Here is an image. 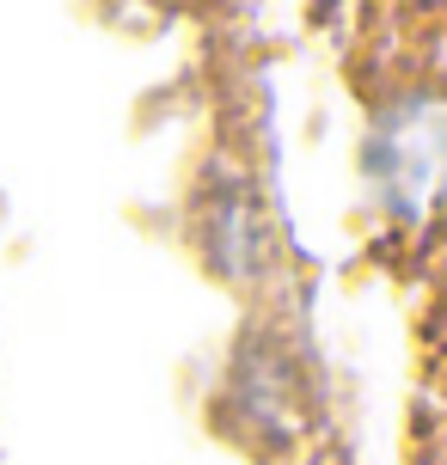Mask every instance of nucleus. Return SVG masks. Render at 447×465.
Listing matches in <instances>:
<instances>
[{
	"mask_svg": "<svg viewBox=\"0 0 447 465\" xmlns=\"http://www.w3.org/2000/svg\"><path fill=\"white\" fill-rule=\"evenodd\" d=\"M368 178L399 221L447 209V98H399L368 135Z\"/></svg>",
	"mask_w": 447,
	"mask_h": 465,
	"instance_id": "nucleus-1",
	"label": "nucleus"
},
{
	"mask_svg": "<svg viewBox=\"0 0 447 465\" xmlns=\"http://www.w3.org/2000/svg\"><path fill=\"white\" fill-rule=\"evenodd\" d=\"M301 361L288 355L276 337H245V349L233 355V386H227V411H233L252 441L276 447L288 435H301Z\"/></svg>",
	"mask_w": 447,
	"mask_h": 465,
	"instance_id": "nucleus-2",
	"label": "nucleus"
},
{
	"mask_svg": "<svg viewBox=\"0 0 447 465\" xmlns=\"http://www.w3.org/2000/svg\"><path fill=\"white\" fill-rule=\"evenodd\" d=\"M270 252V214L245 172H221L203 190V257L227 282H252Z\"/></svg>",
	"mask_w": 447,
	"mask_h": 465,
	"instance_id": "nucleus-3",
	"label": "nucleus"
}]
</instances>
